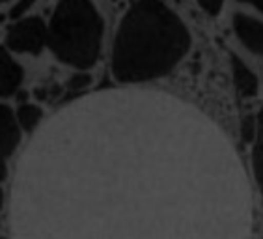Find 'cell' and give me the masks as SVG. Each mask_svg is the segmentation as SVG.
<instances>
[{
    "mask_svg": "<svg viewBox=\"0 0 263 239\" xmlns=\"http://www.w3.org/2000/svg\"><path fill=\"white\" fill-rule=\"evenodd\" d=\"M193 47L187 23L164 0H135L114 34L110 73L120 84L159 81L181 64Z\"/></svg>",
    "mask_w": 263,
    "mask_h": 239,
    "instance_id": "obj_1",
    "label": "cell"
},
{
    "mask_svg": "<svg viewBox=\"0 0 263 239\" xmlns=\"http://www.w3.org/2000/svg\"><path fill=\"white\" fill-rule=\"evenodd\" d=\"M105 21L91 0H58L47 23V47L56 60L86 71L101 56Z\"/></svg>",
    "mask_w": 263,
    "mask_h": 239,
    "instance_id": "obj_2",
    "label": "cell"
},
{
    "mask_svg": "<svg viewBox=\"0 0 263 239\" xmlns=\"http://www.w3.org/2000/svg\"><path fill=\"white\" fill-rule=\"evenodd\" d=\"M6 49L19 54H40L47 47V23L37 15L13 19L6 28Z\"/></svg>",
    "mask_w": 263,
    "mask_h": 239,
    "instance_id": "obj_3",
    "label": "cell"
},
{
    "mask_svg": "<svg viewBox=\"0 0 263 239\" xmlns=\"http://www.w3.org/2000/svg\"><path fill=\"white\" fill-rule=\"evenodd\" d=\"M232 28L237 41L250 54L263 56V19L247 11H235Z\"/></svg>",
    "mask_w": 263,
    "mask_h": 239,
    "instance_id": "obj_4",
    "label": "cell"
},
{
    "mask_svg": "<svg viewBox=\"0 0 263 239\" xmlns=\"http://www.w3.org/2000/svg\"><path fill=\"white\" fill-rule=\"evenodd\" d=\"M19 123L15 120V112L6 105H0V181L8 176V161L21 144Z\"/></svg>",
    "mask_w": 263,
    "mask_h": 239,
    "instance_id": "obj_5",
    "label": "cell"
},
{
    "mask_svg": "<svg viewBox=\"0 0 263 239\" xmlns=\"http://www.w3.org/2000/svg\"><path fill=\"white\" fill-rule=\"evenodd\" d=\"M25 71L6 47H0V97H11L19 92Z\"/></svg>",
    "mask_w": 263,
    "mask_h": 239,
    "instance_id": "obj_6",
    "label": "cell"
},
{
    "mask_svg": "<svg viewBox=\"0 0 263 239\" xmlns=\"http://www.w3.org/2000/svg\"><path fill=\"white\" fill-rule=\"evenodd\" d=\"M230 69H232L233 86L243 99H252L259 94L258 75L248 67V64L237 54H230Z\"/></svg>",
    "mask_w": 263,
    "mask_h": 239,
    "instance_id": "obj_7",
    "label": "cell"
},
{
    "mask_svg": "<svg viewBox=\"0 0 263 239\" xmlns=\"http://www.w3.org/2000/svg\"><path fill=\"white\" fill-rule=\"evenodd\" d=\"M250 142H252V148H250L252 176L263 198V105L259 107L258 114L254 116V135Z\"/></svg>",
    "mask_w": 263,
    "mask_h": 239,
    "instance_id": "obj_8",
    "label": "cell"
},
{
    "mask_svg": "<svg viewBox=\"0 0 263 239\" xmlns=\"http://www.w3.org/2000/svg\"><path fill=\"white\" fill-rule=\"evenodd\" d=\"M13 112H15V120L19 123L21 131H26V133L34 131L40 125L41 120H43V111L37 105H34V103H23Z\"/></svg>",
    "mask_w": 263,
    "mask_h": 239,
    "instance_id": "obj_9",
    "label": "cell"
},
{
    "mask_svg": "<svg viewBox=\"0 0 263 239\" xmlns=\"http://www.w3.org/2000/svg\"><path fill=\"white\" fill-rule=\"evenodd\" d=\"M34 4H35V0H15V4L11 6L10 11H8V17H10L11 21L19 19V17H25L26 11L30 10Z\"/></svg>",
    "mask_w": 263,
    "mask_h": 239,
    "instance_id": "obj_10",
    "label": "cell"
},
{
    "mask_svg": "<svg viewBox=\"0 0 263 239\" xmlns=\"http://www.w3.org/2000/svg\"><path fill=\"white\" fill-rule=\"evenodd\" d=\"M91 84V77L84 71H79L69 79V88L73 92H82Z\"/></svg>",
    "mask_w": 263,
    "mask_h": 239,
    "instance_id": "obj_11",
    "label": "cell"
},
{
    "mask_svg": "<svg viewBox=\"0 0 263 239\" xmlns=\"http://www.w3.org/2000/svg\"><path fill=\"white\" fill-rule=\"evenodd\" d=\"M196 2L203 13H208L209 17H217L224 8V0H196Z\"/></svg>",
    "mask_w": 263,
    "mask_h": 239,
    "instance_id": "obj_12",
    "label": "cell"
},
{
    "mask_svg": "<svg viewBox=\"0 0 263 239\" xmlns=\"http://www.w3.org/2000/svg\"><path fill=\"white\" fill-rule=\"evenodd\" d=\"M237 2L247 4V6H252V8H256V10L263 15V0H237Z\"/></svg>",
    "mask_w": 263,
    "mask_h": 239,
    "instance_id": "obj_13",
    "label": "cell"
},
{
    "mask_svg": "<svg viewBox=\"0 0 263 239\" xmlns=\"http://www.w3.org/2000/svg\"><path fill=\"white\" fill-rule=\"evenodd\" d=\"M4 208V191H2V187H0V209Z\"/></svg>",
    "mask_w": 263,
    "mask_h": 239,
    "instance_id": "obj_14",
    "label": "cell"
},
{
    "mask_svg": "<svg viewBox=\"0 0 263 239\" xmlns=\"http://www.w3.org/2000/svg\"><path fill=\"white\" fill-rule=\"evenodd\" d=\"M4 2H8V0H0V4H4Z\"/></svg>",
    "mask_w": 263,
    "mask_h": 239,
    "instance_id": "obj_15",
    "label": "cell"
},
{
    "mask_svg": "<svg viewBox=\"0 0 263 239\" xmlns=\"http://www.w3.org/2000/svg\"><path fill=\"white\" fill-rule=\"evenodd\" d=\"M0 239H4V237H0Z\"/></svg>",
    "mask_w": 263,
    "mask_h": 239,
    "instance_id": "obj_16",
    "label": "cell"
}]
</instances>
